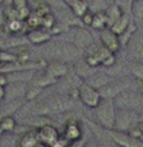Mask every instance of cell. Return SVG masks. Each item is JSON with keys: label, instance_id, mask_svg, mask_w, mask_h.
Here are the masks:
<instances>
[{"label": "cell", "instance_id": "obj_1", "mask_svg": "<svg viewBox=\"0 0 143 147\" xmlns=\"http://www.w3.org/2000/svg\"><path fill=\"white\" fill-rule=\"evenodd\" d=\"M73 100L69 95H51L47 96L46 98L41 100L33 106L32 114L35 115H54V114H60L66 110L72 109L73 106Z\"/></svg>", "mask_w": 143, "mask_h": 147}, {"label": "cell", "instance_id": "obj_2", "mask_svg": "<svg viewBox=\"0 0 143 147\" xmlns=\"http://www.w3.org/2000/svg\"><path fill=\"white\" fill-rule=\"evenodd\" d=\"M46 54L51 60H60L64 63L74 61L82 55V49L77 46L74 42H54L49 49L46 50Z\"/></svg>", "mask_w": 143, "mask_h": 147}, {"label": "cell", "instance_id": "obj_3", "mask_svg": "<svg viewBox=\"0 0 143 147\" xmlns=\"http://www.w3.org/2000/svg\"><path fill=\"white\" fill-rule=\"evenodd\" d=\"M95 114L99 120L100 125L105 129H113L115 124V114H116V106L113 98L102 97L99 105L95 107Z\"/></svg>", "mask_w": 143, "mask_h": 147}, {"label": "cell", "instance_id": "obj_4", "mask_svg": "<svg viewBox=\"0 0 143 147\" xmlns=\"http://www.w3.org/2000/svg\"><path fill=\"white\" fill-rule=\"evenodd\" d=\"M138 113L133 109H122L116 107V114H115V124L113 129L128 132L132 127L137 125L138 123Z\"/></svg>", "mask_w": 143, "mask_h": 147}, {"label": "cell", "instance_id": "obj_5", "mask_svg": "<svg viewBox=\"0 0 143 147\" xmlns=\"http://www.w3.org/2000/svg\"><path fill=\"white\" fill-rule=\"evenodd\" d=\"M78 91H79L78 98L81 100V102L85 106L89 107V109H95V107L99 105L101 98H102L99 90L89 86V84H87L86 82H82V83L78 86Z\"/></svg>", "mask_w": 143, "mask_h": 147}, {"label": "cell", "instance_id": "obj_6", "mask_svg": "<svg viewBox=\"0 0 143 147\" xmlns=\"http://www.w3.org/2000/svg\"><path fill=\"white\" fill-rule=\"evenodd\" d=\"M114 104L116 107H122V109H138L139 106L143 105V100L142 96L137 92H132V91H125L120 92L119 95H116L113 98Z\"/></svg>", "mask_w": 143, "mask_h": 147}, {"label": "cell", "instance_id": "obj_7", "mask_svg": "<svg viewBox=\"0 0 143 147\" xmlns=\"http://www.w3.org/2000/svg\"><path fill=\"white\" fill-rule=\"evenodd\" d=\"M109 138L120 147H143V142L141 140L132 137L128 132L117 131V129H105Z\"/></svg>", "mask_w": 143, "mask_h": 147}, {"label": "cell", "instance_id": "obj_8", "mask_svg": "<svg viewBox=\"0 0 143 147\" xmlns=\"http://www.w3.org/2000/svg\"><path fill=\"white\" fill-rule=\"evenodd\" d=\"M36 134H37L38 142L44 143V145L51 146L60 138V132L56 127L51 125V124L45 123L42 125L36 128Z\"/></svg>", "mask_w": 143, "mask_h": 147}, {"label": "cell", "instance_id": "obj_9", "mask_svg": "<svg viewBox=\"0 0 143 147\" xmlns=\"http://www.w3.org/2000/svg\"><path fill=\"white\" fill-rule=\"evenodd\" d=\"M100 41H101V45H103L106 49L110 50V51L114 54L119 53L120 49H122V44H120L119 36H117L116 33H114L109 27L103 28L100 32Z\"/></svg>", "mask_w": 143, "mask_h": 147}, {"label": "cell", "instance_id": "obj_10", "mask_svg": "<svg viewBox=\"0 0 143 147\" xmlns=\"http://www.w3.org/2000/svg\"><path fill=\"white\" fill-rule=\"evenodd\" d=\"M82 125L78 120H68L63 128V136L61 138L66 141L68 143L78 142L82 138Z\"/></svg>", "mask_w": 143, "mask_h": 147}, {"label": "cell", "instance_id": "obj_11", "mask_svg": "<svg viewBox=\"0 0 143 147\" xmlns=\"http://www.w3.org/2000/svg\"><path fill=\"white\" fill-rule=\"evenodd\" d=\"M27 41L31 42L32 45H44L49 42L52 37V33L49 30H45L42 27L31 28L26 32Z\"/></svg>", "mask_w": 143, "mask_h": 147}, {"label": "cell", "instance_id": "obj_12", "mask_svg": "<svg viewBox=\"0 0 143 147\" xmlns=\"http://www.w3.org/2000/svg\"><path fill=\"white\" fill-rule=\"evenodd\" d=\"M129 82L128 81H120V82H113L111 81L109 84L103 86L102 88H100L101 97H107V98H114L116 95H119L120 92L125 91L129 88Z\"/></svg>", "mask_w": 143, "mask_h": 147}, {"label": "cell", "instance_id": "obj_13", "mask_svg": "<svg viewBox=\"0 0 143 147\" xmlns=\"http://www.w3.org/2000/svg\"><path fill=\"white\" fill-rule=\"evenodd\" d=\"M45 72L47 74H50L51 77H54L55 80H60V78H64L69 72L68 64L64 63V61L60 60H51L50 63H46V67H45Z\"/></svg>", "mask_w": 143, "mask_h": 147}, {"label": "cell", "instance_id": "obj_14", "mask_svg": "<svg viewBox=\"0 0 143 147\" xmlns=\"http://www.w3.org/2000/svg\"><path fill=\"white\" fill-rule=\"evenodd\" d=\"M111 81H113V78H111V76H109L107 73L96 72V73H92L89 77H87L85 82L87 84H89V86L100 90V88H102L103 86L109 84Z\"/></svg>", "mask_w": 143, "mask_h": 147}, {"label": "cell", "instance_id": "obj_15", "mask_svg": "<svg viewBox=\"0 0 143 147\" xmlns=\"http://www.w3.org/2000/svg\"><path fill=\"white\" fill-rule=\"evenodd\" d=\"M74 44L77 45L79 49L85 50V49H88V47L93 44V38H92V35L86 28L78 27L77 32H75V35H74Z\"/></svg>", "mask_w": 143, "mask_h": 147}, {"label": "cell", "instance_id": "obj_16", "mask_svg": "<svg viewBox=\"0 0 143 147\" xmlns=\"http://www.w3.org/2000/svg\"><path fill=\"white\" fill-rule=\"evenodd\" d=\"M103 12H105L106 18H107V27H110L113 23H115V22L125 13L124 10L122 9V7H120L119 4H116V3L107 4L106 8L103 9Z\"/></svg>", "mask_w": 143, "mask_h": 147}, {"label": "cell", "instance_id": "obj_17", "mask_svg": "<svg viewBox=\"0 0 143 147\" xmlns=\"http://www.w3.org/2000/svg\"><path fill=\"white\" fill-rule=\"evenodd\" d=\"M132 21H133V18H132L130 14H129V13H124L116 22H115V23H113L109 28H110L114 33H116L117 36H120L128 28V26L130 24Z\"/></svg>", "mask_w": 143, "mask_h": 147}, {"label": "cell", "instance_id": "obj_18", "mask_svg": "<svg viewBox=\"0 0 143 147\" xmlns=\"http://www.w3.org/2000/svg\"><path fill=\"white\" fill-rule=\"evenodd\" d=\"M56 82H58V80H55L54 77H51V76L47 74L46 72H44L42 74H40V76L35 74L32 78H31V81L28 82V83L40 86V87H42V88H46V87L51 86V84H55Z\"/></svg>", "mask_w": 143, "mask_h": 147}, {"label": "cell", "instance_id": "obj_19", "mask_svg": "<svg viewBox=\"0 0 143 147\" xmlns=\"http://www.w3.org/2000/svg\"><path fill=\"white\" fill-rule=\"evenodd\" d=\"M68 7L70 9V12L75 17H78V18H81L87 10H89L88 4H87L85 0H70L68 3Z\"/></svg>", "mask_w": 143, "mask_h": 147}, {"label": "cell", "instance_id": "obj_20", "mask_svg": "<svg viewBox=\"0 0 143 147\" xmlns=\"http://www.w3.org/2000/svg\"><path fill=\"white\" fill-rule=\"evenodd\" d=\"M91 27L97 31H102L103 28L107 27V18H106V14L103 10H97V12L93 13Z\"/></svg>", "mask_w": 143, "mask_h": 147}, {"label": "cell", "instance_id": "obj_21", "mask_svg": "<svg viewBox=\"0 0 143 147\" xmlns=\"http://www.w3.org/2000/svg\"><path fill=\"white\" fill-rule=\"evenodd\" d=\"M38 143V138L36 134V131H27L24 134H22L19 140V147H36Z\"/></svg>", "mask_w": 143, "mask_h": 147}, {"label": "cell", "instance_id": "obj_22", "mask_svg": "<svg viewBox=\"0 0 143 147\" xmlns=\"http://www.w3.org/2000/svg\"><path fill=\"white\" fill-rule=\"evenodd\" d=\"M0 128L4 133H10L17 128V120L13 115H4L0 118Z\"/></svg>", "mask_w": 143, "mask_h": 147}, {"label": "cell", "instance_id": "obj_23", "mask_svg": "<svg viewBox=\"0 0 143 147\" xmlns=\"http://www.w3.org/2000/svg\"><path fill=\"white\" fill-rule=\"evenodd\" d=\"M130 16L134 21H143V0H133L130 5Z\"/></svg>", "mask_w": 143, "mask_h": 147}, {"label": "cell", "instance_id": "obj_24", "mask_svg": "<svg viewBox=\"0 0 143 147\" xmlns=\"http://www.w3.org/2000/svg\"><path fill=\"white\" fill-rule=\"evenodd\" d=\"M137 32V24L134 23L133 21L130 22V24L128 26V28L119 36V40H120V44H122V47L123 46H127L129 42L132 41L133 38V35Z\"/></svg>", "mask_w": 143, "mask_h": 147}, {"label": "cell", "instance_id": "obj_25", "mask_svg": "<svg viewBox=\"0 0 143 147\" xmlns=\"http://www.w3.org/2000/svg\"><path fill=\"white\" fill-rule=\"evenodd\" d=\"M44 88L40 86H36V84H27V88L26 92H24V98L27 101H35L36 98H38V96L42 94Z\"/></svg>", "mask_w": 143, "mask_h": 147}, {"label": "cell", "instance_id": "obj_26", "mask_svg": "<svg viewBox=\"0 0 143 147\" xmlns=\"http://www.w3.org/2000/svg\"><path fill=\"white\" fill-rule=\"evenodd\" d=\"M26 26L28 30L31 28H37V27H41V16L38 13H36L35 10H31L30 16L26 18Z\"/></svg>", "mask_w": 143, "mask_h": 147}, {"label": "cell", "instance_id": "obj_27", "mask_svg": "<svg viewBox=\"0 0 143 147\" xmlns=\"http://www.w3.org/2000/svg\"><path fill=\"white\" fill-rule=\"evenodd\" d=\"M130 73L137 81L143 82V61H133L130 64Z\"/></svg>", "mask_w": 143, "mask_h": 147}, {"label": "cell", "instance_id": "obj_28", "mask_svg": "<svg viewBox=\"0 0 143 147\" xmlns=\"http://www.w3.org/2000/svg\"><path fill=\"white\" fill-rule=\"evenodd\" d=\"M55 24H56V19H55V16L51 12L46 13L45 16L41 17V27L45 28V30L50 31Z\"/></svg>", "mask_w": 143, "mask_h": 147}, {"label": "cell", "instance_id": "obj_29", "mask_svg": "<svg viewBox=\"0 0 143 147\" xmlns=\"http://www.w3.org/2000/svg\"><path fill=\"white\" fill-rule=\"evenodd\" d=\"M85 1L88 4L89 9H91L92 12H97V10H103L105 9V8H103V5L106 4L105 0H85Z\"/></svg>", "mask_w": 143, "mask_h": 147}, {"label": "cell", "instance_id": "obj_30", "mask_svg": "<svg viewBox=\"0 0 143 147\" xmlns=\"http://www.w3.org/2000/svg\"><path fill=\"white\" fill-rule=\"evenodd\" d=\"M18 60L17 54H12L7 50H0V61L1 63H10V61Z\"/></svg>", "mask_w": 143, "mask_h": 147}, {"label": "cell", "instance_id": "obj_31", "mask_svg": "<svg viewBox=\"0 0 143 147\" xmlns=\"http://www.w3.org/2000/svg\"><path fill=\"white\" fill-rule=\"evenodd\" d=\"M106 4H111V3H116L122 7V9L124 10L125 13H129L130 14V5H132V1L133 0H105Z\"/></svg>", "mask_w": 143, "mask_h": 147}, {"label": "cell", "instance_id": "obj_32", "mask_svg": "<svg viewBox=\"0 0 143 147\" xmlns=\"http://www.w3.org/2000/svg\"><path fill=\"white\" fill-rule=\"evenodd\" d=\"M85 61L87 64H88L91 68H97V67H100L101 65V63H100V60H99V58H97L96 55H95L93 53H89L88 55L85 58Z\"/></svg>", "mask_w": 143, "mask_h": 147}, {"label": "cell", "instance_id": "obj_33", "mask_svg": "<svg viewBox=\"0 0 143 147\" xmlns=\"http://www.w3.org/2000/svg\"><path fill=\"white\" fill-rule=\"evenodd\" d=\"M93 13L95 12H92V10L89 9V10H87L82 17H81V22H82V24L85 27H91L92 19H93Z\"/></svg>", "mask_w": 143, "mask_h": 147}, {"label": "cell", "instance_id": "obj_34", "mask_svg": "<svg viewBox=\"0 0 143 147\" xmlns=\"http://www.w3.org/2000/svg\"><path fill=\"white\" fill-rule=\"evenodd\" d=\"M136 56L138 58V61H143V42H138L136 46Z\"/></svg>", "mask_w": 143, "mask_h": 147}, {"label": "cell", "instance_id": "obj_35", "mask_svg": "<svg viewBox=\"0 0 143 147\" xmlns=\"http://www.w3.org/2000/svg\"><path fill=\"white\" fill-rule=\"evenodd\" d=\"M17 56H18V60L19 61H28V60H31L30 51H28V50H26V49L22 50V51L19 53Z\"/></svg>", "mask_w": 143, "mask_h": 147}, {"label": "cell", "instance_id": "obj_36", "mask_svg": "<svg viewBox=\"0 0 143 147\" xmlns=\"http://www.w3.org/2000/svg\"><path fill=\"white\" fill-rule=\"evenodd\" d=\"M50 147H68V142H66L65 140H64V138H59V140L56 141V142L55 143H52L51 146Z\"/></svg>", "mask_w": 143, "mask_h": 147}, {"label": "cell", "instance_id": "obj_37", "mask_svg": "<svg viewBox=\"0 0 143 147\" xmlns=\"http://www.w3.org/2000/svg\"><path fill=\"white\" fill-rule=\"evenodd\" d=\"M8 83H9V81H8V76L5 74V73H1V72H0V86L7 87Z\"/></svg>", "mask_w": 143, "mask_h": 147}, {"label": "cell", "instance_id": "obj_38", "mask_svg": "<svg viewBox=\"0 0 143 147\" xmlns=\"http://www.w3.org/2000/svg\"><path fill=\"white\" fill-rule=\"evenodd\" d=\"M5 87L4 86H0V101H3L5 98Z\"/></svg>", "mask_w": 143, "mask_h": 147}, {"label": "cell", "instance_id": "obj_39", "mask_svg": "<svg viewBox=\"0 0 143 147\" xmlns=\"http://www.w3.org/2000/svg\"><path fill=\"white\" fill-rule=\"evenodd\" d=\"M137 127H138V128L141 129V131H142V133H143V120L138 121V123H137Z\"/></svg>", "mask_w": 143, "mask_h": 147}, {"label": "cell", "instance_id": "obj_40", "mask_svg": "<svg viewBox=\"0 0 143 147\" xmlns=\"http://www.w3.org/2000/svg\"><path fill=\"white\" fill-rule=\"evenodd\" d=\"M36 147H50V146H47V145H44V143L38 142V143H37V146H36Z\"/></svg>", "mask_w": 143, "mask_h": 147}, {"label": "cell", "instance_id": "obj_41", "mask_svg": "<svg viewBox=\"0 0 143 147\" xmlns=\"http://www.w3.org/2000/svg\"><path fill=\"white\" fill-rule=\"evenodd\" d=\"M3 133H4V132H3V129H1V128H0V136H1Z\"/></svg>", "mask_w": 143, "mask_h": 147}, {"label": "cell", "instance_id": "obj_42", "mask_svg": "<svg viewBox=\"0 0 143 147\" xmlns=\"http://www.w3.org/2000/svg\"><path fill=\"white\" fill-rule=\"evenodd\" d=\"M5 1V0H0V4H3V3H4Z\"/></svg>", "mask_w": 143, "mask_h": 147}, {"label": "cell", "instance_id": "obj_43", "mask_svg": "<svg viewBox=\"0 0 143 147\" xmlns=\"http://www.w3.org/2000/svg\"><path fill=\"white\" fill-rule=\"evenodd\" d=\"M141 141H142V142H143V134H142V137H141Z\"/></svg>", "mask_w": 143, "mask_h": 147}, {"label": "cell", "instance_id": "obj_44", "mask_svg": "<svg viewBox=\"0 0 143 147\" xmlns=\"http://www.w3.org/2000/svg\"><path fill=\"white\" fill-rule=\"evenodd\" d=\"M0 142H1V136H0Z\"/></svg>", "mask_w": 143, "mask_h": 147}, {"label": "cell", "instance_id": "obj_45", "mask_svg": "<svg viewBox=\"0 0 143 147\" xmlns=\"http://www.w3.org/2000/svg\"><path fill=\"white\" fill-rule=\"evenodd\" d=\"M0 64H1V61H0Z\"/></svg>", "mask_w": 143, "mask_h": 147}]
</instances>
